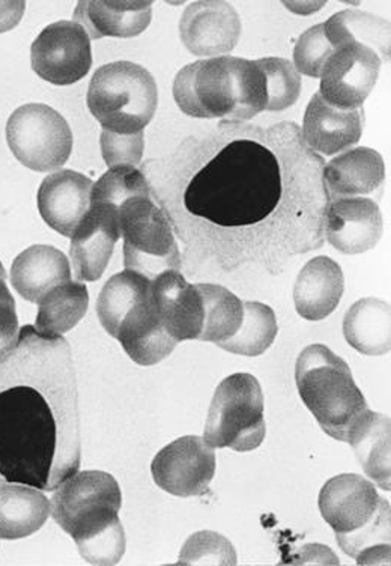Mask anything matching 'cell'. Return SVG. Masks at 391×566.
Segmentation results:
<instances>
[{
	"label": "cell",
	"mask_w": 391,
	"mask_h": 566,
	"mask_svg": "<svg viewBox=\"0 0 391 566\" xmlns=\"http://www.w3.org/2000/svg\"><path fill=\"white\" fill-rule=\"evenodd\" d=\"M73 353L33 326L0 354V482L55 491L81 469Z\"/></svg>",
	"instance_id": "obj_1"
},
{
	"label": "cell",
	"mask_w": 391,
	"mask_h": 566,
	"mask_svg": "<svg viewBox=\"0 0 391 566\" xmlns=\"http://www.w3.org/2000/svg\"><path fill=\"white\" fill-rule=\"evenodd\" d=\"M282 189L276 154L260 142L240 139L194 175L184 206L219 227H251L276 210Z\"/></svg>",
	"instance_id": "obj_2"
},
{
	"label": "cell",
	"mask_w": 391,
	"mask_h": 566,
	"mask_svg": "<svg viewBox=\"0 0 391 566\" xmlns=\"http://www.w3.org/2000/svg\"><path fill=\"white\" fill-rule=\"evenodd\" d=\"M123 493L110 473L87 470L60 486L50 502L57 526L77 544L91 565H116L126 553V532L119 520Z\"/></svg>",
	"instance_id": "obj_3"
},
{
	"label": "cell",
	"mask_w": 391,
	"mask_h": 566,
	"mask_svg": "<svg viewBox=\"0 0 391 566\" xmlns=\"http://www.w3.org/2000/svg\"><path fill=\"white\" fill-rule=\"evenodd\" d=\"M318 505L345 555L359 565H390V503L373 482L339 474L323 486Z\"/></svg>",
	"instance_id": "obj_4"
},
{
	"label": "cell",
	"mask_w": 391,
	"mask_h": 566,
	"mask_svg": "<svg viewBox=\"0 0 391 566\" xmlns=\"http://www.w3.org/2000/svg\"><path fill=\"white\" fill-rule=\"evenodd\" d=\"M295 381L323 431L348 443L349 431L369 407L347 361L326 345H309L298 356Z\"/></svg>",
	"instance_id": "obj_5"
},
{
	"label": "cell",
	"mask_w": 391,
	"mask_h": 566,
	"mask_svg": "<svg viewBox=\"0 0 391 566\" xmlns=\"http://www.w3.org/2000/svg\"><path fill=\"white\" fill-rule=\"evenodd\" d=\"M86 102L103 130L135 135L144 132L156 115L157 83L145 66L112 62L95 71Z\"/></svg>",
	"instance_id": "obj_6"
},
{
	"label": "cell",
	"mask_w": 391,
	"mask_h": 566,
	"mask_svg": "<svg viewBox=\"0 0 391 566\" xmlns=\"http://www.w3.org/2000/svg\"><path fill=\"white\" fill-rule=\"evenodd\" d=\"M264 394L256 377L234 374L215 390L203 440L211 448L251 452L265 440Z\"/></svg>",
	"instance_id": "obj_7"
},
{
	"label": "cell",
	"mask_w": 391,
	"mask_h": 566,
	"mask_svg": "<svg viewBox=\"0 0 391 566\" xmlns=\"http://www.w3.org/2000/svg\"><path fill=\"white\" fill-rule=\"evenodd\" d=\"M244 60L234 56L196 61L178 71L173 98L191 118L241 120Z\"/></svg>",
	"instance_id": "obj_8"
},
{
	"label": "cell",
	"mask_w": 391,
	"mask_h": 566,
	"mask_svg": "<svg viewBox=\"0 0 391 566\" xmlns=\"http://www.w3.org/2000/svg\"><path fill=\"white\" fill-rule=\"evenodd\" d=\"M120 237L124 239V265L156 279L158 274L180 272L181 255L172 224L151 195L127 199L119 207Z\"/></svg>",
	"instance_id": "obj_9"
},
{
	"label": "cell",
	"mask_w": 391,
	"mask_h": 566,
	"mask_svg": "<svg viewBox=\"0 0 391 566\" xmlns=\"http://www.w3.org/2000/svg\"><path fill=\"white\" fill-rule=\"evenodd\" d=\"M7 140L17 160L35 172L64 166L73 151V132L64 116L47 104L19 107L7 124Z\"/></svg>",
	"instance_id": "obj_10"
},
{
	"label": "cell",
	"mask_w": 391,
	"mask_h": 566,
	"mask_svg": "<svg viewBox=\"0 0 391 566\" xmlns=\"http://www.w3.org/2000/svg\"><path fill=\"white\" fill-rule=\"evenodd\" d=\"M31 61L32 70L53 85L81 82L93 66L89 35L70 20L49 24L32 43Z\"/></svg>",
	"instance_id": "obj_11"
},
{
	"label": "cell",
	"mask_w": 391,
	"mask_h": 566,
	"mask_svg": "<svg viewBox=\"0 0 391 566\" xmlns=\"http://www.w3.org/2000/svg\"><path fill=\"white\" fill-rule=\"evenodd\" d=\"M151 472L166 493L184 499L207 494L215 474L214 448L203 437H181L157 453Z\"/></svg>",
	"instance_id": "obj_12"
},
{
	"label": "cell",
	"mask_w": 391,
	"mask_h": 566,
	"mask_svg": "<svg viewBox=\"0 0 391 566\" xmlns=\"http://www.w3.org/2000/svg\"><path fill=\"white\" fill-rule=\"evenodd\" d=\"M381 65L373 50L360 44L342 45L324 66L319 94L337 109H361L377 85Z\"/></svg>",
	"instance_id": "obj_13"
},
{
	"label": "cell",
	"mask_w": 391,
	"mask_h": 566,
	"mask_svg": "<svg viewBox=\"0 0 391 566\" xmlns=\"http://www.w3.org/2000/svg\"><path fill=\"white\" fill-rule=\"evenodd\" d=\"M119 239V208L91 202L89 211L71 237L70 256L78 281L95 282L103 276Z\"/></svg>",
	"instance_id": "obj_14"
},
{
	"label": "cell",
	"mask_w": 391,
	"mask_h": 566,
	"mask_svg": "<svg viewBox=\"0 0 391 566\" xmlns=\"http://www.w3.org/2000/svg\"><path fill=\"white\" fill-rule=\"evenodd\" d=\"M182 43L196 56L226 55L239 44L241 19L228 2H193L180 22Z\"/></svg>",
	"instance_id": "obj_15"
},
{
	"label": "cell",
	"mask_w": 391,
	"mask_h": 566,
	"mask_svg": "<svg viewBox=\"0 0 391 566\" xmlns=\"http://www.w3.org/2000/svg\"><path fill=\"white\" fill-rule=\"evenodd\" d=\"M384 231L380 207L369 198L331 201L326 214L328 243L345 255H359L376 248Z\"/></svg>",
	"instance_id": "obj_16"
},
{
	"label": "cell",
	"mask_w": 391,
	"mask_h": 566,
	"mask_svg": "<svg viewBox=\"0 0 391 566\" xmlns=\"http://www.w3.org/2000/svg\"><path fill=\"white\" fill-rule=\"evenodd\" d=\"M94 182L83 174L61 169L49 175L39 189L41 218L64 237H73L91 208Z\"/></svg>",
	"instance_id": "obj_17"
},
{
	"label": "cell",
	"mask_w": 391,
	"mask_h": 566,
	"mask_svg": "<svg viewBox=\"0 0 391 566\" xmlns=\"http://www.w3.org/2000/svg\"><path fill=\"white\" fill-rule=\"evenodd\" d=\"M152 302L158 319L177 343L199 339L203 324L202 297L180 272L169 270L154 279Z\"/></svg>",
	"instance_id": "obj_18"
},
{
	"label": "cell",
	"mask_w": 391,
	"mask_h": 566,
	"mask_svg": "<svg viewBox=\"0 0 391 566\" xmlns=\"http://www.w3.org/2000/svg\"><path fill=\"white\" fill-rule=\"evenodd\" d=\"M363 135V107L337 109L316 93L303 120V136L314 151L335 156L359 144Z\"/></svg>",
	"instance_id": "obj_19"
},
{
	"label": "cell",
	"mask_w": 391,
	"mask_h": 566,
	"mask_svg": "<svg viewBox=\"0 0 391 566\" xmlns=\"http://www.w3.org/2000/svg\"><path fill=\"white\" fill-rule=\"evenodd\" d=\"M115 339L119 340L128 357L140 366L157 365L172 354L178 343L158 319L152 302V289L148 297L140 300L124 316Z\"/></svg>",
	"instance_id": "obj_20"
},
{
	"label": "cell",
	"mask_w": 391,
	"mask_h": 566,
	"mask_svg": "<svg viewBox=\"0 0 391 566\" xmlns=\"http://www.w3.org/2000/svg\"><path fill=\"white\" fill-rule=\"evenodd\" d=\"M385 165L380 153L372 148H353L332 158L324 168V182L331 201L361 198L381 190Z\"/></svg>",
	"instance_id": "obj_21"
},
{
	"label": "cell",
	"mask_w": 391,
	"mask_h": 566,
	"mask_svg": "<svg viewBox=\"0 0 391 566\" xmlns=\"http://www.w3.org/2000/svg\"><path fill=\"white\" fill-rule=\"evenodd\" d=\"M344 290L342 268L331 258H314L295 282L294 302L298 315L307 322L326 319L339 306Z\"/></svg>",
	"instance_id": "obj_22"
},
{
	"label": "cell",
	"mask_w": 391,
	"mask_h": 566,
	"mask_svg": "<svg viewBox=\"0 0 391 566\" xmlns=\"http://www.w3.org/2000/svg\"><path fill=\"white\" fill-rule=\"evenodd\" d=\"M70 281L68 258L53 245H32L12 262V286L31 303H40L50 291Z\"/></svg>",
	"instance_id": "obj_23"
},
{
	"label": "cell",
	"mask_w": 391,
	"mask_h": 566,
	"mask_svg": "<svg viewBox=\"0 0 391 566\" xmlns=\"http://www.w3.org/2000/svg\"><path fill=\"white\" fill-rule=\"evenodd\" d=\"M152 19V2H78L74 22L81 24L89 39L104 36L133 39L147 31Z\"/></svg>",
	"instance_id": "obj_24"
},
{
	"label": "cell",
	"mask_w": 391,
	"mask_h": 566,
	"mask_svg": "<svg viewBox=\"0 0 391 566\" xmlns=\"http://www.w3.org/2000/svg\"><path fill=\"white\" fill-rule=\"evenodd\" d=\"M348 443L364 473L381 490H391L390 418L376 411L366 410L349 431Z\"/></svg>",
	"instance_id": "obj_25"
},
{
	"label": "cell",
	"mask_w": 391,
	"mask_h": 566,
	"mask_svg": "<svg viewBox=\"0 0 391 566\" xmlns=\"http://www.w3.org/2000/svg\"><path fill=\"white\" fill-rule=\"evenodd\" d=\"M50 515V502L33 486L0 482V539L28 538Z\"/></svg>",
	"instance_id": "obj_26"
},
{
	"label": "cell",
	"mask_w": 391,
	"mask_h": 566,
	"mask_svg": "<svg viewBox=\"0 0 391 566\" xmlns=\"http://www.w3.org/2000/svg\"><path fill=\"white\" fill-rule=\"evenodd\" d=\"M391 312L380 298H363L353 303L344 319L347 343L364 356H384L391 348Z\"/></svg>",
	"instance_id": "obj_27"
},
{
	"label": "cell",
	"mask_w": 391,
	"mask_h": 566,
	"mask_svg": "<svg viewBox=\"0 0 391 566\" xmlns=\"http://www.w3.org/2000/svg\"><path fill=\"white\" fill-rule=\"evenodd\" d=\"M327 40L335 49L347 44L364 45L380 56L390 60V23L381 17L359 10H345L330 17L326 23Z\"/></svg>",
	"instance_id": "obj_28"
},
{
	"label": "cell",
	"mask_w": 391,
	"mask_h": 566,
	"mask_svg": "<svg viewBox=\"0 0 391 566\" xmlns=\"http://www.w3.org/2000/svg\"><path fill=\"white\" fill-rule=\"evenodd\" d=\"M35 328L49 336H62L73 331L89 306V293L85 283L66 282L56 286L39 303Z\"/></svg>",
	"instance_id": "obj_29"
},
{
	"label": "cell",
	"mask_w": 391,
	"mask_h": 566,
	"mask_svg": "<svg viewBox=\"0 0 391 566\" xmlns=\"http://www.w3.org/2000/svg\"><path fill=\"white\" fill-rule=\"evenodd\" d=\"M152 281L144 274L126 270L104 283L97 300V314L104 331L115 338L127 312L151 294Z\"/></svg>",
	"instance_id": "obj_30"
},
{
	"label": "cell",
	"mask_w": 391,
	"mask_h": 566,
	"mask_svg": "<svg viewBox=\"0 0 391 566\" xmlns=\"http://www.w3.org/2000/svg\"><path fill=\"white\" fill-rule=\"evenodd\" d=\"M203 303V324L199 340L220 345L239 332L244 318V302L234 293L212 283L196 285Z\"/></svg>",
	"instance_id": "obj_31"
},
{
	"label": "cell",
	"mask_w": 391,
	"mask_h": 566,
	"mask_svg": "<svg viewBox=\"0 0 391 566\" xmlns=\"http://www.w3.org/2000/svg\"><path fill=\"white\" fill-rule=\"evenodd\" d=\"M277 332L276 314L272 307L260 302H244V318L239 332L219 347L240 356H261L272 347Z\"/></svg>",
	"instance_id": "obj_32"
},
{
	"label": "cell",
	"mask_w": 391,
	"mask_h": 566,
	"mask_svg": "<svg viewBox=\"0 0 391 566\" xmlns=\"http://www.w3.org/2000/svg\"><path fill=\"white\" fill-rule=\"evenodd\" d=\"M265 77L266 111L282 112L297 103L302 94V76L293 62L283 57L257 61Z\"/></svg>",
	"instance_id": "obj_33"
},
{
	"label": "cell",
	"mask_w": 391,
	"mask_h": 566,
	"mask_svg": "<svg viewBox=\"0 0 391 566\" xmlns=\"http://www.w3.org/2000/svg\"><path fill=\"white\" fill-rule=\"evenodd\" d=\"M140 195H151L144 174L135 166H119L107 170L94 185L91 202H107L119 208L127 199Z\"/></svg>",
	"instance_id": "obj_34"
},
{
	"label": "cell",
	"mask_w": 391,
	"mask_h": 566,
	"mask_svg": "<svg viewBox=\"0 0 391 566\" xmlns=\"http://www.w3.org/2000/svg\"><path fill=\"white\" fill-rule=\"evenodd\" d=\"M178 565H236L234 545L215 532L191 535L180 555Z\"/></svg>",
	"instance_id": "obj_35"
},
{
	"label": "cell",
	"mask_w": 391,
	"mask_h": 566,
	"mask_svg": "<svg viewBox=\"0 0 391 566\" xmlns=\"http://www.w3.org/2000/svg\"><path fill=\"white\" fill-rule=\"evenodd\" d=\"M336 49L327 40L324 23L307 29L294 49V66L305 76L319 78Z\"/></svg>",
	"instance_id": "obj_36"
},
{
	"label": "cell",
	"mask_w": 391,
	"mask_h": 566,
	"mask_svg": "<svg viewBox=\"0 0 391 566\" xmlns=\"http://www.w3.org/2000/svg\"><path fill=\"white\" fill-rule=\"evenodd\" d=\"M99 145H102L104 161L110 169L119 166L136 168L144 157L145 135L144 132L135 135H119V133L103 130Z\"/></svg>",
	"instance_id": "obj_37"
},
{
	"label": "cell",
	"mask_w": 391,
	"mask_h": 566,
	"mask_svg": "<svg viewBox=\"0 0 391 566\" xmlns=\"http://www.w3.org/2000/svg\"><path fill=\"white\" fill-rule=\"evenodd\" d=\"M19 331L15 300L8 289L7 279H0V354L15 345Z\"/></svg>",
	"instance_id": "obj_38"
},
{
	"label": "cell",
	"mask_w": 391,
	"mask_h": 566,
	"mask_svg": "<svg viewBox=\"0 0 391 566\" xmlns=\"http://www.w3.org/2000/svg\"><path fill=\"white\" fill-rule=\"evenodd\" d=\"M27 2H0V33L11 31L23 19Z\"/></svg>",
	"instance_id": "obj_39"
},
{
	"label": "cell",
	"mask_w": 391,
	"mask_h": 566,
	"mask_svg": "<svg viewBox=\"0 0 391 566\" xmlns=\"http://www.w3.org/2000/svg\"><path fill=\"white\" fill-rule=\"evenodd\" d=\"M0 279H7V272L2 264H0Z\"/></svg>",
	"instance_id": "obj_40"
}]
</instances>
